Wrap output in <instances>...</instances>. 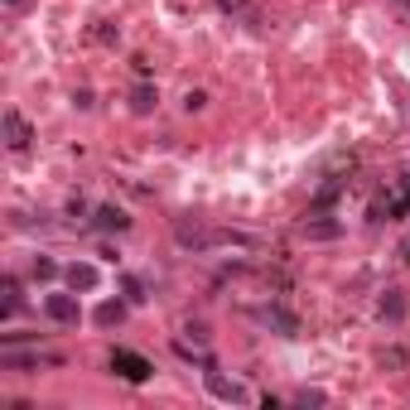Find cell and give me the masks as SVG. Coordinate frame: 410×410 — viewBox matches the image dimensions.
Segmentation results:
<instances>
[{
  "label": "cell",
  "instance_id": "obj_2",
  "mask_svg": "<svg viewBox=\"0 0 410 410\" xmlns=\"http://www.w3.org/2000/svg\"><path fill=\"white\" fill-rule=\"evenodd\" d=\"M44 314H49L54 324H78V300H73V295H49V300H44Z\"/></svg>",
  "mask_w": 410,
  "mask_h": 410
},
{
  "label": "cell",
  "instance_id": "obj_10",
  "mask_svg": "<svg viewBox=\"0 0 410 410\" xmlns=\"http://www.w3.org/2000/svg\"><path fill=\"white\" fill-rule=\"evenodd\" d=\"M97 324H121V304H102V309H97Z\"/></svg>",
  "mask_w": 410,
  "mask_h": 410
},
{
  "label": "cell",
  "instance_id": "obj_6",
  "mask_svg": "<svg viewBox=\"0 0 410 410\" xmlns=\"http://www.w3.org/2000/svg\"><path fill=\"white\" fill-rule=\"evenodd\" d=\"M68 285H73V290H97V271H92V266H73V271H68Z\"/></svg>",
  "mask_w": 410,
  "mask_h": 410
},
{
  "label": "cell",
  "instance_id": "obj_13",
  "mask_svg": "<svg viewBox=\"0 0 410 410\" xmlns=\"http://www.w3.org/2000/svg\"><path fill=\"white\" fill-rule=\"evenodd\" d=\"M406 256H410V242H406Z\"/></svg>",
  "mask_w": 410,
  "mask_h": 410
},
{
  "label": "cell",
  "instance_id": "obj_3",
  "mask_svg": "<svg viewBox=\"0 0 410 410\" xmlns=\"http://www.w3.org/2000/svg\"><path fill=\"white\" fill-rule=\"evenodd\" d=\"M5 140H10V150H25L29 145V121L20 111H5Z\"/></svg>",
  "mask_w": 410,
  "mask_h": 410
},
{
  "label": "cell",
  "instance_id": "obj_4",
  "mask_svg": "<svg viewBox=\"0 0 410 410\" xmlns=\"http://www.w3.org/2000/svg\"><path fill=\"white\" fill-rule=\"evenodd\" d=\"M208 391H213V396H222V401H246V386H237V382H222L218 372H208Z\"/></svg>",
  "mask_w": 410,
  "mask_h": 410
},
{
  "label": "cell",
  "instance_id": "obj_11",
  "mask_svg": "<svg viewBox=\"0 0 410 410\" xmlns=\"http://www.w3.org/2000/svg\"><path fill=\"white\" fill-rule=\"evenodd\" d=\"M155 107V92L150 87H136V111H150Z\"/></svg>",
  "mask_w": 410,
  "mask_h": 410
},
{
  "label": "cell",
  "instance_id": "obj_1",
  "mask_svg": "<svg viewBox=\"0 0 410 410\" xmlns=\"http://www.w3.org/2000/svg\"><path fill=\"white\" fill-rule=\"evenodd\" d=\"M111 367H116V372H121L126 382H145V377L155 372V367H150V362H145L140 353H126V348H121V353L111 357Z\"/></svg>",
  "mask_w": 410,
  "mask_h": 410
},
{
  "label": "cell",
  "instance_id": "obj_8",
  "mask_svg": "<svg viewBox=\"0 0 410 410\" xmlns=\"http://www.w3.org/2000/svg\"><path fill=\"white\" fill-rule=\"evenodd\" d=\"M382 314H386V319H401V314H406V300H401V290H391V300H382Z\"/></svg>",
  "mask_w": 410,
  "mask_h": 410
},
{
  "label": "cell",
  "instance_id": "obj_5",
  "mask_svg": "<svg viewBox=\"0 0 410 410\" xmlns=\"http://www.w3.org/2000/svg\"><path fill=\"white\" fill-rule=\"evenodd\" d=\"M97 227H102V232H126V213H121V208H102V213H97Z\"/></svg>",
  "mask_w": 410,
  "mask_h": 410
},
{
  "label": "cell",
  "instance_id": "obj_7",
  "mask_svg": "<svg viewBox=\"0 0 410 410\" xmlns=\"http://www.w3.org/2000/svg\"><path fill=\"white\" fill-rule=\"evenodd\" d=\"M266 324H275L280 333H300V324H295V314H285V309H266Z\"/></svg>",
  "mask_w": 410,
  "mask_h": 410
},
{
  "label": "cell",
  "instance_id": "obj_9",
  "mask_svg": "<svg viewBox=\"0 0 410 410\" xmlns=\"http://www.w3.org/2000/svg\"><path fill=\"white\" fill-rule=\"evenodd\" d=\"M0 290H5V314H15V309H20V285H15V280H5Z\"/></svg>",
  "mask_w": 410,
  "mask_h": 410
},
{
  "label": "cell",
  "instance_id": "obj_12",
  "mask_svg": "<svg viewBox=\"0 0 410 410\" xmlns=\"http://www.w3.org/2000/svg\"><path fill=\"white\" fill-rule=\"evenodd\" d=\"M222 5H237V0H222Z\"/></svg>",
  "mask_w": 410,
  "mask_h": 410
}]
</instances>
